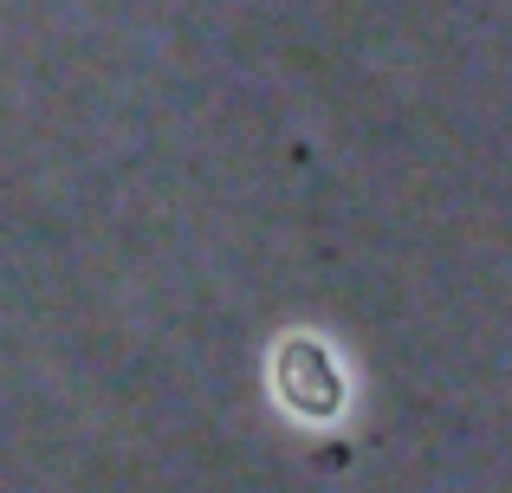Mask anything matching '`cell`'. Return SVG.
<instances>
[{"instance_id": "obj_1", "label": "cell", "mask_w": 512, "mask_h": 493, "mask_svg": "<svg viewBox=\"0 0 512 493\" xmlns=\"http://www.w3.org/2000/svg\"><path fill=\"white\" fill-rule=\"evenodd\" d=\"M273 390H279V403H286L292 416L331 422L344 409V396H350V377H344L338 357H331L325 338H286L279 357H273Z\"/></svg>"}]
</instances>
